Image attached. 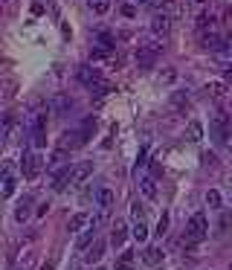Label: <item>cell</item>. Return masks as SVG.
Instances as JSON below:
<instances>
[{"label":"cell","mask_w":232,"mask_h":270,"mask_svg":"<svg viewBox=\"0 0 232 270\" xmlns=\"http://www.w3.org/2000/svg\"><path fill=\"white\" fill-rule=\"evenodd\" d=\"M206 235H209L206 215H203V212H195V215H192V221H189V227H186V235H183V241L197 244V241H203Z\"/></svg>","instance_id":"6da1fadb"},{"label":"cell","mask_w":232,"mask_h":270,"mask_svg":"<svg viewBox=\"0 0 232 270\" xmlns=\"http://www.w3.org/2000/svg\"><path fill=\"white\" fill-rule=\"evenodd\" d=\"M41 169H44V160H41V154H38V151L27 154V157L20 160V171H24V177H27V180H38Z\"/></svg>","instance_id":"7a4b0ae2"},{"label":"cell","mask_w":232,"mask_h":270,"mask_svg":"<svg viewBox=\"0 0 232 270\" xmlns=\"http://www.w3.org/2000/svg\"><path fill=\"white\" fill-rule=\"evenodd\" d=\"M160 50H163L160 44H140V50H136V64H140V67H154Z\"/></svg>","instance_id":"3957f363"},{"label":"cell","mask_w":232,"mask_h":270,"mask_svg":"<svg viewBox=\"0 0 232 270\" xmlns=\"http://www.w3.org/2000/svg\"><path fill=\"white\" fill-rule=\"evenodd\" d=\"M93 174V160H81V163H76L70 169V183L73 186H79V183H84V180Z\"/></svg>","instance_id":"277c9868"},{"label":"cell","mask_w":232,"mask_h":270,"mask_svg":"<svg viewBox=\"0 0 232 270\" xmlns=\"http://www.w3.org/2000/svg\"><path fill=\"white\" fill-rule=\"evenodd\" d=\"M226 122H229V119H226V114H218V117L212 119L209 134H212L215 143H223V140H226V134H229V131H226Z\"/></svg>","instance_id":"5b68a950"},{"label":"cell","mask_w":232,"mask_h":270,"mask_svg":"<svg viewBox=\"0 0 232 270\" xmlns=\"http://www.w3.org/2000/svg\"><path fill=\"white\" fill-rule=\"evenodd\" d=\"M171 32V18L169 15H154L151 18V35L154 38H166Z\"/></svg>","instance_id":"8992f818"},{"label":"cell","mask_w":232,"mask_h":270,"mask_svg":"<svg viewBox=\"0 0 232 270\" xmlns=\"http://www.w3.org/2000/svg\"><path fill=\"white\" fill-rule=\"evenodd\" d=\"M79 79H81V84H87V87L93 90V87L102 84V73H99L96 67H79Z\"/></svg>","instance_id":"52a82bcc"},{"label":"cell","mask_w":232,"mask_h":270,"mask_svg":"<svg viewBox=\"0 0 232 270\" xmlns=\"http://www.w3.org/2000/svg\"><path fill=\"white\" fill-rule=\"evenodd\" d=\"M151 9H154V15H169V18H174L180 12V6L174 0H151Z\"/></svg>","instance_id":"ba28073f"},{"label":"cell","mask_w":232,"mask_h":270,"mask_svg":"<svg viewBox=\"0 0 232 270\" xmlns=\"http://www.w3.org/2000/svg\"><path fill=\"white\" fill-rule=\"evenodd\" d=\"M87 143V137H84V131H67V134L61 137V148L67 151V148H79V145Z\"/></svg>","instance_id":"9c48e42d"},{"label":"cell","mask_w":232,"mask_h":270,"mask_svg":"<svg viewBox=\"0 0 232 270\" xmlns=\"http://www.w3.org/2000/svg\"><path fill=\"white\" fill-rule=\"evenodd\" d=\"M50 108H53L55 114H67V110L73 108V99L67 96V93H55L53 99H50Z\"/></svg>","instance_id":"30bf717a"},{"label":"cell","mask_w":232,"mask_h":270,"mask_svg":"<svg viewBox=\"0 0 232 270\" xmlns=\"http://www.w3.org/2000/svg\"><path fill=\"white\" fill-rule=\"evenodd\" d=\"M102 256H105V241H102V238H96V241L87 247V253H84V261H87V264H93V261H99Z\"/></svg>","instance_id":"8fae6325"},{"label":"cell","mask_w":232,"mask_h":270,"mask_svg":"<svg viewBox=\"0 0 232 270\" xmlns=\"http://www.w3.org/2000/svg\"><path fill=\"white\" fill-rule=\"evenodd\" d=\"M125 238H128L125 224H122V221H116V224L110 227V244H113V247H122V244H125Z\"/></svg>","instance_id":"7c38bea8"},{"label":"cell","mask_w":232,"mask_h":270,"mask_svg":"<svg viewBox=\"0 0 232 270\" xmlns=\"http://www.w3.org/2000/svg\"><path fill=\"white\" fill-rule=\"evenodd\" d=\"M143 261H145V264H151V267H157V264L163 261V250H160V247H145Z\"/></svg>","instance_id":"4fadbf2b"},{"label":"cell","mask_w":232,"mask_h":270,"mask_svg":"<svg viewBox=\"0 0 232 270\" xmlns=\"http://www.w3.org/2000/svg\"><path fill=\"white\" fill-rule=\"evenodd\" d=\"M186 140L189 143H200V140H203V125H200V122H189L186 125Z\"/></svg>","instance_id":"5bb4252c"},{"label":"cell","mask_w":232,"mask_h":270,"mask_svg":"<svg viewBox=\"0 0 232 270\" xmlns=\"http://www.w3.org/2000/svg\"><path fill=\"white\" fill-rule=\"evenodd\" d=\"M87 221H90L87 212H76V215H73L70 221H67V230H70V233H76V230H81V227L87 224Z\"/></svg>","instance_id":"9a60e30c"},{"label":"cell","mask_w":232,"mask_h":270,"mask_svg":"<svg viewBox=\"0 0 232 270\" xmlns=\"http://www.w3.org/2000/svg\"><path fill=\"white\" fill-rule=\"evenodd\" d=\"M140 189H143V195L148 200L157 198V186H154V177H140Z\"/></svg>","instance_id":"2e32d148"},{"label":"cell","mask_w":232,"mask_h":270,"mask_svg":"<svg viewBox=\"0 0 232 270\" xmlns=\"http://www.w3.org/2000/svg\"><path fill=\"white\" fill-rule=\"evenodd\" d=\"M96 241V227H90L87 233L84 235H79V241H76V247H79V250H87L90 244Z\"/></svg>","instance_id":"e0dca14e"},{"label":"cell","mask_w":232,"mask_h":270,"mask_svg":"<svg viewBox=\"0 0 232 270\" xmlns=\"http://www.w3.org/2000/svg\"><path fill=\"white\" fill-rule=\"evenodd\" d=\"M96 200H99V209H110L113 207V192L110 189H99Z\"/></svg>","instance_id":"ac0fdd59"},{"label":"cell","mask_w":232,"mask_h":270,"mask_svg":"<svg viewBox=\"0 0 232 270\" xmlns=\"http://www.w3.org/2000/svg\"><path fill=\"white\" fill-rule=\"evenodd\" d=\"M32 145H35L38 151L47 145V128H35V131H32Z\"/></svg>","instance_id":"d6986e66"},{"label":"cell","mask_w":232,"mask_h":270,"mask_svg":"<svg viewBox=\"0 0 232 270\" xmlns=\"http://www.w3.org/2000/svg\"><path fill=\"white\" fill-rule=\"evenodd\" d=\"M203 47L206 50H223V41L215 32H209V35H203Z\"/></svg>","instance_id":"ffe728a7"},{"label":"cell","mask_w":232,"mask_h":270,"mask_svg":"<svg viewBox=\"0 0 232 270\" xmlns=\"http://www.w3.org/2000/svg\"><path fill=\"white\" fill-rule=\"evenodd\" d=\"M87 6L96 12V15H105V12L110 9V0H87Z\"/></svg>","instance_id":"44dd1931"},{"label":"cell","mask_w":232,"mask_h":270,"mask_svg":"<svg viewBox=\"0 0 232 270\" xmlns=\"http://www.w3.org/2000/svg\"><path fill=\"white\" fill-rule=\"evenodd\" d=\"M134 238L136 241H145L148 238V224L145 221H134Z\"/></svg>","instance_id":"7402d4cb"},{"label":"cell","mask_w":232,"mask_h":270,"mask_svg":"<svg viewBox=\"0 0 232 270\" xmlns=\"http://www.w3.org/2000/svg\"><path fill=\"white\" fill-rule=\"evenodd\" d=\"M27 218H29V200H24V204L15 209V221H20V224H24Z\"/></svg>","instance_id":"603a6c76"},{"label":"cell","mask_w":232,"mask_h":270,"mask_svg":"<svg viewBox=\"0 0 232 270\" xmlns=\"http://www.w3.org/2000/svg\"><path fill=\"white\" fill-rule=\"evenodd\" d=\"M131 215H134V221H145V207L140 204V200L131 204Z\"/></svg>","instance_id":"cb8c5ba5"},{"label":"cell","mask_w":232,"mask_h":270,"mask_svg":"<svg viewBox=\"0 0 232 270\" xmlns=\"http://www.w3.org/2000/svg\"><path fill=\"white\" fill-rule=\"evenodd\" d=\"M3 195H6V198L15 195V177H12V174H3Z\"/></svg>","instance_id":"d4e9b609"},{"label":"cell","mask_w":232,"mask_h":270,"mask_svg":"<svg viewBox=\"0 0 232 270\" xmlns=\"http://www.w3.org/2000/svg\"><path fill=\"white\" fill-rule=\"evenodd\" d=\"M209 96H215V99H223V96H226V90H223V84H209Z\"/></svg>","instance_id":"484cf974"},{"label":"cell","mask_w":232,"mask_h":270,"mask_svg":"<svg viewBox=\"0 0 232 270\" xmlns=\"http://www.w3.org/2000/svg\"><path fill=\"white\" fill-rule=\"evenodd\" d=\"M206 204H209V207H221V195H218L215 189H209L206 192Z\"/></svg>","instance_id":"4316f807"},{"label":"cell","mask_w":232,"mask_h":270,"mask_svg":"<svg viewBox=\"0 0 232 270\" xmlns=\"http://www.w3.org/2000/svg\"><path fill=\"white\" fill-rule=\"evenodd\" d=\"M166 230H169V215L160 218V224H157V235H166Z\"/></svg>","instance_id":"83f0119b"},{"label":"cell","mask_w":232,"mask_h":270,"mask_svg":"<svg viewBox=\"0 0 232 270\" xmlns=\"http://www.w3.org/2000/svg\"><path fill=\"white\" fill-rule=\"evenodd\" d=\"M206 27H212V18H209V15H200V18H197V29H206Z\"/></svg>","instance_id":"f1b7e54d"},{"label":"cell","mask_w":232,"mask_h":270,"mask_svg":"<svg viewBox=\"0 0 232 270\" xmlns=\"http://www.w3.org/2000/svg\"><path fill=\"white\" fill-rule=\"evenodd\" d=\"M107 55H110V50H107V47H99V50H93V58H107Z\"/></svg>","instance_id":"f546056e"},{"label":"cell","mask_w":232,"mask_h":270,"mask_svg":"<svg viewBox=\"0 0 232 270\" xmlns=\"http://www.w3.org/2000/svg\"><path fill=\"white\" fill-rule=\"evenodd\" d=\"M3 96H6V99H12V96H15V81H6V93H3Z\"/></svg>","instance_id":"4dcf8cb0"},{"label":"cell","mask_w":232,"mask_h":270,"mask_svg":"<svg viewBox=\"0 0 232 270\" xmlns=\"http://www.w3.org/2000/svg\"><path fill=\"white\" fill-rule=\"evenodd\" d=\"M134 261V253H122V259H119V264H131Z\"/></svg>","instance_id":"1f68e13d"},{"label":"cell","mask_w":232,"mask_h":270,"mask_svg":"<svg viewBox=\"0 0 232 270\" xmlns=\"http://www.w3.org/2000/svg\"><path fill=\"white\" fill-rule=\"evenodd\" d=\"M160 81H174V73H171V70H166V73L160 76Z\"/></svg>","instance_id":"d6a6232c"},{"label":"cell","mask_w":232,"mask_h":270,"mask_svg":"<svg viewBox=\"0 0 232 270\" xmlns=\"http://www.w3.org/2000/svg\"><path fill=\"white\" fill-rule=\"evenodd\" d=\"M223 145H226V148H229V151H232V131H229V134H226V140H223Z\"/></svg>","instance_id":"836d02e7"},{"label":"cell","mask_w":232,"mask_h":270,"mask_svg":"<svg viewBox=\"0 0 232 270\" xmlns=\"http://www.w3.org/2000/svg\"><path fill=\"white\" fill-rule=\"evenodd\" d=\"M41 270H55V261H47V264H44Z\"/></svg>","instance_id":"e575fe53"},{"label":"cell","mask_w":232,"mask_h":270,"mask_svg":"<svg viewBox=\"0 0 232 270\" xmlns=\"http://www.w3.org/2000/svg\"><path fill=\"white\" fill-rule=\"evenodd\" d=\"M116 270H134L131 264H116Z\"/></svg>","instance_id":"d590c367"},{"label":"cell","mask_w":232,"mask_h":270,"mask_svg":"<svg viewBox=\"0 0 232 270\" xmlns=\"http://www.w3.org/2000/svg\"><path fill=\"white\" fill-rule=\"evenodd\" d=\"M223 79H226V84H232V70H226V76H223Z\"/></svg>","instance_id":"8d00e7d4"},{"label":"cell","mask_w":232,"mask_h":270,"mask_svg":"<svg viewBox=\"0 0 232 270\" xmlns=\"http://www.w3.org/2000/svg\"><path fill=\"white\" fill-rule=\"evenodd\" d=\"M226 18H229V20H232V6H229V9H226Z\"/></svg>","instance_id":"74e56055"},{"label":"cell","mask_w":232,"mask_h":270,"mask_svg":"<svg viewBox=\"0 0 232 270\" xmlns=\"http://www.w3.org/2000/svg\"><path fill=\"white\" fill-rule=\"evenodd\" d=\"M195 3H206V0H195Z\"/></svg>","instance_id":"f35d334b"},{"label":"cell","mask_w":232,"mask_h":270,"mask_svg":"<svg viewBox=\"0 0 232 270\" xmlns=\"http://www.w3.org/2000/svg\"><path fill=\"white\" fill-rule=\"evenodd\" d=\"M229 270H232V264H229Z\"/></svg>","instance_id":"ab89813d"}]
</instances>
